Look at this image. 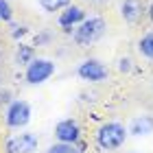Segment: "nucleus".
<instances>
[{"label":"nucleus","mask_w":153,"mask_h":153,"mask_svg":"<svg viewBox=\"0 0 153 153\" xmlns=\"http://www.w3.org/2000/svg\"><path fill=\"white\" fill-rule=\"evenodd\" d=\"M127 134L129 129H125L123 123H116V120H109V123H103L94 134V140H96V147L101 151H114L118 147H123L125 140H127Z\"/></svg>","instance_id":"1"},{"label":"nucleus","mask_w":153,"mask_h":153,"mask_svg":"<svg viewBox=\"0 0 153 153\" xmlns=\"http://www.w3.org/2000/svg\"><path fill=\"white\" fill-rule=\"evenodd\" d=\"M105 20H103L101 16H92V18H85L83 22L74 29L72 33V42L79 48H85L90 44H94V42H99L103 35H105Z\"/></svg>","instance_id":"2"},{"label":"nucleus","mask_w":153,"mask_h":153,"mask_svg":"<svg viewBox=\"0 0 153 153\" xmlns=\"http://www.w3.org/2000/svg\"><path fill=\"white\" fill-rule=\"evenodd\" d=\"M55 74V61L46 59V57H35L26 66L24 70V79L29 85H42L44 81H48Z\"/></svg>","instance_id":"3"},{"label":"nucleus","mask_w":153,"mask_h":153,"mask_svg":"<svg viewBox=\"0 0 153 153\" xmlns=\"http://www.w3.org/2000/svg\"><path fill=\"white\" fill-rule=\"evenodd\" d=\"M31 123V105L26 101H11L4 112V125L11 129H22Z\"/></svg>","instance_id":"4"},{"label":"nucleus","mask_w":153,"mask_h":153,"mask_svg":"<svg viewBox=\"0 0 153 153\" xmlns=\"http://www.w3.org/2000/svg\"><path fill=\"white\" fill-rule=\"evenodd\" d=\"M37 144H39L37 136L24 131V134H16V136L7 138L4 153H35L37 151Z\"/></svg>","instance_id":"5"},{"label":"nucleus","mask_w":153,"mask_h":153,"mask_svg":"<svg viewBox=\"0 0 153 153\" xmlns=\"http://www.w3.org/2000/svg\"><path fill=\"white\" fill-rule=\"evenodd\" d=\"M76 74H79L83 81H90V83H101V81H105V79H107L109 70L101 64L99 59H85L79 68H76Z\"/></svg>","instance_id":"6"},{"label":"nucleus","mask_w":153,"mask_h":153,"mask_svg":"<svg viewBox=\"0 0 153 153\" xmlns=\"http://www.w3.org/2000/svg\"><path fill=\"white\" fill-rule=\"evenodd\" d=\"M55 138L57 142H79L81 140V127L74 118H64L55 125Z\"/></svg>","instance_id":"7"},{"label":"nucleus","mask_w":153,"mask_h":153,"mask_svg":"<svg viewBox=\"0 0 153 153\" xmlns=\"http://www.w3.org/2000/svg\"><path fill=\"white\" fill-rule=\"evenodd\" d=\"M83 20H85V11L81 9L79 4H68L64 11H59V18H57V24L61 29L70 31L72 26H79Z\"/></svg>","instance_id":"8"},{"label":"nucleus","mask_w":153,"mask_h":153,"mask_svg":"<svg viewBox=\"0 0 153 153\" xmlns=\"http://www.w3.org/2000/svg\"><path fill=\"white\" fill-rule=\"evenodd\" d=\"M120 16L127 24H138L144 16L142 0H123L120 2Z\"/></svg>","instance_id":"9"},{"label":"nucleus","mask_w":153,"mask_h":153,"mask_svg":"<svg viewBox=\"0 0 153 153\" xmlns=\"http://www.w3.org/2000/svg\"><path fill=\"white\" fill-rule=\"evenodd\" d=\"M151 131H153V116H149V114L134 118L131 125H129V134L131 136H149Z\"/></svg>","instance_id":"10"},{"label":"nucleus","mask_w":153,"mask_h":153,"mask_svg":"<svg viewBox=\"0 0 153 153\" xmlns=\"http://www.w3.org/2000/svg\"><path fill=\"white\" fill-rule=\"evenodd\" d=\"M33 59H35V46L22 44V42H20L18 48H16V61H18V64H22V66H29Z\"/></svg>","instance_id":"11"},{"label":"nucleus","mask_w":153,"mask_h":153,"mask_svg":"<svg viewBox=\"0 0 153 153\" xmlns=\"http://www.w3.org/2000/svg\"><path fill=\"white\" fill-rule=\"evenodd\" d=\"M46 153H83V144L79 142H55Z\"/></svg>","instance_id":"12"},{"label":"nucleus","mask_w":153,"mask_h":153,"mask_svg":"<svg viewBox=\"0 0 153 153\" xmlns=\"http://www.w3.org/2000/svg\"><path fill=\"white\" fill-rule=\"evenodd\" d=\"M37 4L46 13H55V11H64L68 4H72V0H37Z\"/></svg>","instance_id":"13"},{"label":"nucleus","mask_w":153,"mask_h":153,"mask_svg":"<svg viewBox=\"0 0 153 153\" xmlns=\"http://www.w3.org/2000/svg\"><path fill=\"white\" fill-rule=\"evenodd\" d=\"M138 51H140L142 57H147V59L153 61V31L140 37V42H138Z\"/></svg>","instance_id":"14"},{"label":"nucleus","mask_w":153,"mask_h":153,"mask_svg":"<svg viewBox=\"0 0 153 153\" xmlns=\"http://www.w3.org/2000/svg\"><path fill=\"white\" fill-rule=\"evenodd\" d=\"M0 20L7 24L13 22V9H11V2L9 0H0Z\"/></svg>","instance_id":"15"},{"label":"nucleus","mask_w":153,"mask_h":153,"mask_svg":"<svg viewBox=\"0 0 153 153\" xmlns=\"http://www.w3.org/2000/svg\"><path fill=\"white\" fill-rule=\"evenodd\" d=\"M26 33H29V26H24V24H13V26H11V37H13V39L24 37Z\"/></svg>","instance_id":"16"},{"label":"nucleus","mask_w":153,"mask_h":153,"mask_svg":"<svg viewBox=\"0 0 153 153\" xmlns=\"http://www.w3.org/2000/svg\"><path fill=\"white\" fill-rule=\"evenodd\" d=\"M51 39H53L51 33H48V31H42V33H37V35H35V42H33V46H46Z\"/></svg>","instance_id":"17"},{"label":"nucleus","mask_w":153,"mask_h":153,"mask_svg":"<svg viewBox=\"0 0 153 153\" xmlns=\"http://www.w3.org/2000/svg\"><path fill=\"white\" fill-rule=\"evenodd\" d=\"M118 70H120V72H129L131 70V59L129 57L120 59V61H118Z\"/></svg>","instance_id":"18"},{"label":"nucleus","mask_w":153,"mask_h":153,"mask_svg":"<svg viewBox=\"0 0 153 153\" xmlns=\"http://www.w3.org/2000/svg\"><path fill=\"white\" fill-rule=\"evenodd\" d=\"M0 103H9V92H0Z\"/></svg>","instance_id":"19"},{"label":"nucleus","mask_w":153,"mask_h":153,"mask_svg":"<svg viewBox=\"0 0 153 153\" xmlns=\"http://www.w3.org/2000/svg\"><path fill=\"white\" fill-rule=\"evenodd\" d=\"M147 16H149V20H151V22H153V2L149 4V9H147Z\"/></svg>","instance_id":"20"},{"label":"nucleus","mask_w":153,"mask_h":153,"mask_svg":"<svg viewBox=\"0 0 153 153\" xmlns=\"http://www.w3.org/2000/svg\"><path fill=\"white\" fill-rule=\"evenodd\" d=\"M96 2H103V0H96Z\"/></svg>","instance_id":"21"}]
</instances>
